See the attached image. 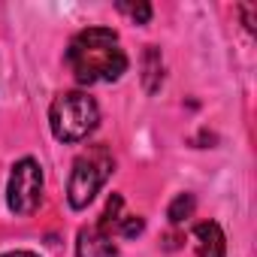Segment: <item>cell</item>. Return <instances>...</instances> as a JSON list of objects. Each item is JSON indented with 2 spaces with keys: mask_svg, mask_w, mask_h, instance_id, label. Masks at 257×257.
Returning a JSON list of instances; mask_svg holds the SVG:
<instances>
[{
  "mask_svg": "<svg viewBox=\"0 0 257 257\" xmlns=\"http://www.w3.org/2000/svg\"><path fill=\"white\" fill-rule=\"evenodd\" d=\"M67 67L79 85L115 82L127 70V55L112 28H85L70 40Z\"/></svg>",
  "mask_w": 257,
  "mask_h": 257,
  "instance_id": "1",
  "label": "cell"
},
{
  "mask_svg": "<svg viewBox=\"0 0 257 257\" xmlns=\"http://www.w3.org/2000/svg\"><path fill=\"white\" fill-rule=\"evenodd\" d=\"M97 121H100V109L94 97H88L85 91H64L49 106V127L55 140L61 143L88 140V134H94Z\"/></svg>",
  "mask_w": 257,
  "mask_h": 257,
  "instance_id": "2",
  "label": "cell"
},
{
  "mask_svg": "<svg viewBox=\"0 0 257 257\" xmlns=\"http://www.w3.org/2000/svg\"><path fill=\"white\" fill-rule=\"evenodd\" d=\"M115 170V158L106 146H91L73 161L70 182H67V200L70 209H88V203L97 197V191L106 185V179Z\"/></svg>",
  "mask_w": 257,
  "mask_h": 257,
  "instance_id": "3",
  "label": "cell"
},
{
  "mask_svg": "<svg viewBox=\"0 0 257 257\" xmlns=\"http://www.w3.org/2000/svg\"><path fill=\"white\" fill-rule=\"evenodd\" d=\"M43 203V167L34 158H22L13 164L10 182H7V206L28 218L40 209Z\"/></svg>",
  "mask_w": 257,
  "mask_h": 257,
  "instance_id": "4",
  "label": "cell"
},
{
  "mask_svg": "<svg viewBox=\"0 0 257 257\" xmlns=\"http://www.w3.org/2000/svg\"><path fill=\"white\" fill-rule=\"evenodd\" d=\"M76 257H118L112 233L100 230L97 224L82 227L79 236H76Z\"/></svg>",
  "mask_w": 257,
  "mask_h": 257,
  "instance_id": "5",
  "label": "cell"
},
{
  "mask_svg": "<svg viewBox=\"0 0 257 257\" xmlns=\"http://www.w3.org/2000/svg\"><path fill=\"white\" fill-rule=\"evenodd\" d=\"M194 251L197 257H224L227 254V239L218 221H200L194 227Z\"/></svg>",
  "mask_w": 257,
  "mask_h": 257,
  "instance_id": "6",
  "label": "cell"
},
{
  "mask_svg": "<svg viewBox=\"0 0 257 257\" xmlns=\"http://www.w3.org/2000/svg\"><path fill=\"white\" fill-rule=\"evenodd\" d=\"M164 85V61L158 46H146L143 52V88L146 94H158Z\"/></svg>",
  "mask_w": 257,
  "mask_h": 257,
  "instance_id": "7",
  "label": "cell"
},
{
  "mask_svg": "<svg viewBox=\"0 0 257 257\" xmlns=\"http://www.w3.org/2000/svg\"><path fill=\"white\" fill-rule=\"evenodd\" d=\"M194 209H197V200H194V194H179V197L170 203V209H167V218H170V224H173V227H179V224H185V221L194 215Z\"/></svg>",
  "mask_w": 257,
  "mask_h": 257,
  "instance_id": "8",
  "label": "cell"
},
{
  "mask_svg": "<svg viewBox=\"0 0 257 257\" xmlns=\"http://www.w3.org/2000/svg\"><path fill=\"white\" fill-rule=\"evenodd\" d=\"M121 206H124V200H121V194H112L109 197V203H106V209H103V215H100V221H97V227L100 230H106V233H115V224L121 221Z\"/></svg>",
  "mask_w": 257,
  "mask_h": 257,
  "instance_id": "9",
  "label": "cell"
},
{
  "mask_svg": "<svg viewBox=\"0 0 257 257\" xmlns=\"http://www.w3.org/2000/svg\"><path fill=\"white\" fill-rule=\"evenodd\" d=\"M143 230H146V221L137 218V215H127V218H121V221L115 224V233L124 236V239H134V236H140Z\"/></svg>",
  "mask_w": 257,
  "mask_h": 257,
  "instance_id": "10",
  "label": "cell"
},
{
  "mask_svg": "<svg viewBox=\"0 0 257 257\" xmlns=\"http://www.w3.org/2000/svg\"><path fill=\"white\" fill-rule=\"evenodd\" d=\"M118 13H124V16H131L137 25H149V19H152V7L149 4H118Z\"/></svg>",
  "mask_w": 257,
  "mask_h": 257,
  "instance_id": "11",
  "label": "cell"
},
{
  "mask_svg": "<svg viewBox=\"0 0 257 257\" xmlns=\"http://www.w3.org/2000/svg\"><path fill=\"white\" fill-rule=\"evenodd\" d=\"M0 257H37L34 251H7V254H0Z\"/></svg>",
  "mask_w": 257,
  "mask_h": 257,
  "instance_id": "12",
  "label": "cell"
}]
</instances>
